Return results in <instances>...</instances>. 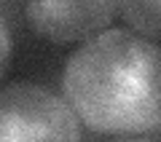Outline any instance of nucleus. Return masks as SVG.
Returning <instances> with one entry per match:
<instances>
[{"instance_id":"nucleus-1","label":"nucleus","mask_w":161,"mask_h":142,"mask_svg":"<svg viewBox=\"0 0 161 142\" xmlns=\"http://www.w3.org/2000/svg\"><path fill=\"white\" fill-rule=\"evenodd\" d=\"M62 89L92 134L140 139L161 115V48L129 30L99 32L67 59Z\"/></svg>"},{"instance_id":"nucleus-2","label":"nucleus","mask_w":161,"mask_h":142,"mask_svg":"<svg viewBox=\"0 0 161 142\" xmlns=\"http://www.w3.org/2000/svg\"><path fill=\"white\" fill-rule=\"evenodd\" d=\"M78 115L64 99L35 83L0 89V139H78Z\"/></svg>"},{"instance_id":"nucleus-3","label":"nucleus","mask_w":161,"mask_h":142,"mask_svg":"<svg viewBox=\"0 0 161 142\" xmlns=\"http://www.w3.org/2000/svg\"><path fill=\"white\" fill-rule=\"evenodd\" d=\"M118 0H24L27 24L51 43L99 35L115 16Z\"/></svg>"},{"instance_id":"nucleus-4","label":"nucleus","mask_w":161,"mask_h":142,"mask_svg":"<svg viewBox=\"0 0 161 142\" xmlns=\"http://www.w3.org/2000/svg\"><path fill=\"white\" fill-rule=\"evenodd\" d=\"M118 6L126 24L161 43V0H118Z\"/></svg>"},{"instance_id":"nucleus-5","label":"nucleus","mask_w":161,"mask_h":142,"mask_svg":"<svg viewBox=\"0 0 161 142\" xmlns=\"http://www.w3.org/2000/svg\"><path fill=\"white\" fill-rule=\"evenodd\" d=\"M8 62H11V35H8L6 22L0 19V78L6 75Z\"/></svg>"}]
</instances>
